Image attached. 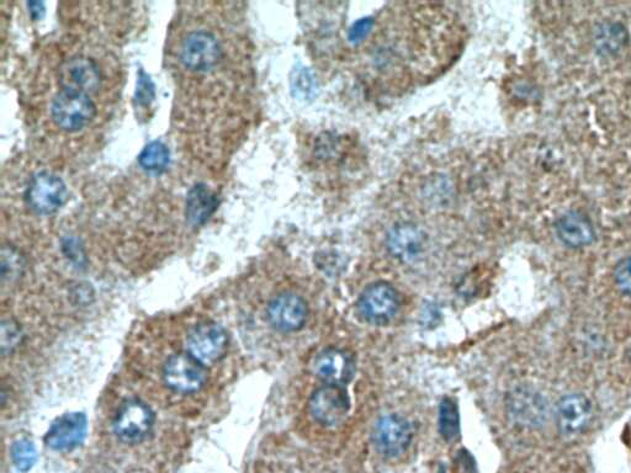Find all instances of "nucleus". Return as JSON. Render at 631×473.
<instances>
[{
    "mask_svg": "<svg viewBox=\"0 0 631 473\" xmlns=\"http://www.w3.org/2000/svg\"><path fill=\"white\" fill-rule=\"evenodd\" d=\"M153 99V85L150 78L141 72L139 87H137V102L140 104H150Z\"/></svg>",
    "mask_w": 631,
    "mask_h": 473,
    "instance_id": "a878e982",
    "label": "nucleus"
},
{
    "mask_svg": "<svg viewBox=\"0 0 631 473\" xmlns=\"http://www.w3.org/2000/svg\"><path fill=\"white\" fill-rule=\"evenodd\" d=\"M461 41L458 23L440 5H397L375 19L362 44H367L364 77L386 90H404L447 68L458 55Z\"/></svg>",
    "mask_w": 631,
    "mask_h": 473,
    "instance_id": "f257e3e1",
    "label": "nucleus"
},
{
    "mask_svg": "<svg viewBox=\"0 0 631 473\" xmlns=\"http://www.w3.org/2000/svg\"><path fill=\"white\" fill-rule=\"evenodd\" d=\"M58 76L63 89L84 94L97 92L102 81L98 66L87 57H72L63 62Z\"/></svg>",
    "mask_w": 631,
    "mask_h": 473,
    "instance_id": "4468645a",
    "label": "nucleus"
},
{
    "mask_svg": "<svg viewBox=\"0 0 631 473\" xmlns=\"http://www.w3.org/2000/svg\"><path fill=\"white\" fill-rule=\"evenodd\" d=\"M21 270H23V264H21L20 255L15 252L14 249L4 247L2 253L3 285L5 286L7 283L12 284L14 281H17Z\"/></svg>",
    "mask_w": 631,
    "mask_h": 473,
    "instance_id": "4be33fe9",
    "label": "nucleus"
},
{
    "mask_svg": "<svg viewBox=\"0 0 631 473\" xmlns=\"http://www.w3.org/2000/svg\"><path fill=\"white\" fill-rule=\"evenodd\" d=\"M163 382L178 395H193L204 389L208 369L188 353L169 356L162 369Z\"/></svg>",
    "mask_w": 631,
    "mask_h": 473,
    "instance_id": "f03ea898",
    "label": "nucleus"
},
{
    "mask_svg": "<svg viewBox=\"0 0 631 473\" xmlns=\"http://www.w3.org/2000/svg\"><path fill=\"white\" fill-rule=\"evenodd\" d=\"M215 196L205 186H196L188 196L187 216L193 225H201L215 209Z\"/></svg>",
    "mask_w": 631,
    "mask_h": 473,
    "instance_id": "6ab92c4d",
    "label": "nucleus"
},
{
    "mask_svg": "<svg viewBox=\"0 0 631 473\" xmlns=\"http://www.w3.org/2000/svg\"><path fill=\"white\" fill-rule=\"evenodd\" d=\"M614 280L618 289L631 297V257L620 260L614 270Z\"/></svg>",
    "mask_w": 631,
    "mask_h": 473,
    "instance_id": "b1692460",
    "label": "nucleus"
},
{
    "mask_svg": "<svg viewBox=\"0 0 631 473\" xmlns=\"http://www.w3.org/2000/svg\"><path fill=\"white\" fill-rule=\"evenodd\" d=\"M556 425L565 435H576L585 432L592 419L590 400L581 393H570L561 398L556 405Z\"/></svg>",
    "mask_w": 631,
    "mask_h": 473,
    "instance_id": "ddd939ff",
    "label": "nucleus"
},
{
    "mask_svg": "<svg viewBox=\"0 0 631 473\" xmlns=\"http://www.w3.org/2000/svg\"><path fill=\"white\" fill-rule=\"evenodd\" d=\"M400 297L394 286L376 283L362 292L358 301V310L363 320L374 326H385L397 315Z\"/></svg>",
    "mask_w": 631,
    "mask_h": 473,
    "instance_id": "0eeeda50",
    "label": "nucleus"
},
{
    "mask_svg": "<svg viewBox=\"0 0 631 473\" xmlns=\"http://www.w3.org/2000/svg\"><path fill=\"white\" fill-rule=\"evenodd\" d=\"M354 370L352 356L339 349H327L315 361L316 375L326 385H347L353 379Z\"/></svg>",
    "mask_w": 631,
    "mask_h": 473,
    "instance_id": "dca6fc26",
    "label": "nucleus"
},
{
    "mask_svg": "<svg viewBox=\"0 0 631 473\" xmlns=\"http://www.w3.org/2000/svg\"><path fill=\"white\" fill-rule=\"evenodd\" d=\"M19 336L20 334L15 324L10 321L3 322L2 348L4 354L12 352V350L17 347Z\"/></svg>",
    "mask_w": 631,
    "mask_h": 473,
    "instance_id": "393cba45",
    "label": "nucleus"
},
{
    "mask_svg": "<svg viewBox=\"0 0 631 473\" xmlns=\"http://www.w3.org/2000/svg\"><path fill=\"white\" fill-rule=\"evenodd\" d=\"M155 422V413L146 403L129 400L116 412L113 432L125 444H139L151 434Z\"/></svg>",
    "mask_w": 631,
    "mask_h": 473,
    "instance_id": "20e7f679",
    "label": "nucleus"
},
{
    "mask_svg": "<svg viewBox=\"0 0 631 473\" xmlns=\"http://www.w3.org/2000/svg\"><path fill=\"white\" fill-rule=\"evenodd\" d=\"M222 57L217 37L208 30H192L183 37L179 46V60L190 71L208 72Z\"/></svg>",
    "mask_w": 631,
    "mask_h": 473,
    "instance_id": "7ed1b4c3",
    "label": "nucleus"
},
{
    "mask_svg": "<svg viewBox=\"0 0 631 473\" xmlns=\"http://www.w3.org/2000/svg\"><path fill=\"white\" fill-rule=\"evenodd\" d=\"M94 115L95 105L88 94L62 89L52 100V120L61 130H81L89 124Z\"/></svg>",
    "mask_w": 631,
    "mask_h": 473,
    "instance_id": "39448f33",
    "label": "nucleus"
},
{
    "mask_svg": "<svg viewBox=\"0 0 631 473\" xmlns=\"http://www.w3.org/2000/svg\"><path fill=\"white\" fill-rule=\"evenodd\" d=\"M139 162L141 167L150 172H163L169 164V151L162 142H152L143 148Z\"/></svg>",
    "mask_w": 631,
    "mask_h": 473,
    "instance_id": "412c9836",
    "label": "nucleus"
},
{
    "mask_svg": "<svg viewBox=\"0 0 631 473\" xmlns=\"http://www.w3.org/2000/svg\"><path fill=\"white\" fill-rule=\"evenodd\" d=\"M87 433V419L82 413L65 414L51 425L46 443L56 451H70L82 444Z\"/></svg>",
    "mask_w": 631,
    "mask_h": 473,
    "instance_id": "2eb2a0df",
    "label": "nucleus"
},
{
    "mask_svg": "<svg viewBox=\"0 0 631 473\" xmlns=\"http://www.w3.org/2000/svg\"><path fill=\"white\" fill-rule=\"evenodd\" d=\"M511 413L519 424L537 427L545 422L548 416V403L540 393L522 389L512 395Z\"/></svg>",
    "mask_w": 631,
    "mask_h": 473,
    "instance_id": "f3484780",
    "label": "nucleus"
},
{
    "mask_svg": "<svg viewBox=\"0 0 631 473\" xmlns=\"http://www.w3.org/2000/svg\"><path fill=\"white\" fill-rule=\"evenodd\" d=\"M35 449L29 441H18L13 448V459L19 470H29L35 462Z\"/></svg>",
    "mask_w": 631,
    "mask_h": 473,
    "instance_id": "5701e85b",
    "label": "nucleus"
},
{
    "mask_svg": "<svg viewBox=\"0 0 631 473\" xmlns=\"http://www.w3.org/2000/svg\"><path fill=\"white\" fill-rule=\"evenodd\" d=\"M26 200L37 214H53L65 203L66 186L55 174H37L26 190Z\"/></svg>",
    "mask_w": 631,
    "mask_h": 473,
    "instance_id": "9b49d317",
    "label": "nucleus"
},
{
    "mask_svg": "<svg viewBox=\"0 0 631 473\" xmlns=\"http://www.w3.org/2000/svg\"><path fill=\"white\" fill-rule=\"evenodd\" d=\"M439 433L444 440L453 441L460 434L459 408L452 398H443L439 406Z\"/></svg>",
    "mask_w": 631,
    "mask_h": 473,
    "instance_id": "aec40b11",
    "label": "nucleus"
},
{
    "mask_svg": "<svg viewBox=\"0 0 631 473\" xmlns=\"http://www.w3.org/2000/svg\"><path fill=\"white\" fill-rule=\"evenodd\" d=\"M270 326L283 333L298 332L305 326L309 308L294 292H281L269 302L267 310Z\"/></svg>",
    "mask_w": 631,
    "mask_h": 473,
    "instance_id": "9d476101",
    "label": "nucleus"
},
{
    "mask_svg": "<svg viewBox=\"0 0 631 473\" xmlns=\"http://www.w3.org/2000/svg\"><path fill=\"white\" fill-rule=\"evenodd\" d=\"M187 353L205 366L214 365L224 358L227 352L228 337L225 328L215 322H203L190 329L187 340Z\"/></svg>",
    "mask_w": 631,
    "mask_h": 473,
    "instance_id": "423d86ee",
    "label": "nucleus"
},
{
    "mask_svg": "<svg viewBox=\"0 0 631 473\" xmlns=\"http://www.w3.org/2000/svg\"><path fill=\"white\" fill-rule=\"evenodd\" d=\"M458 454V461H456L455 464L459 467V471H461V473H475V461L473 457L469 455L470 453L463 450Z\"/></svg>",
    "mask_w": 631,
    "mask_h": 473,
    "instance_id": "bb28decb",
    "label": "nucleus"
},
{
    "mask_svg": "<svg viewBox=\"0 0 631 473\" xmlns=\"http://www.w3.org/2000/svg\"><path fill=\"white\" fill-rule=\"evenodd\" d=\"M386 246L392 257L404 263H412L426 251L427 236L420 227L412 223H399L389 231Z\"/></svg>",
    "mask_w": 631,
    "mask_h": 473,
    "instance_id": "f8f14e48",
    "label": "nucleus"
},
{
    "mask_svg": "<svg viewBox=\"0 0 631 473\" xmlns=\"http://www.w3.org/2000/svg\"><path fill=\"white\" fill-rule=\"evenodd\" d=\"M412 438V425L407 419L396 414L381 417L375 424L373 443L378 453L383 456L397 457L404 454Z\"/></svg>",
    "mask_w": 631,
    "mask_h": 473,
    "instance_id": "1a4fd4ad",
    "label": "nucleus"
},
{
    "mask_svg": "<svg viewBox=\"0 0 631 473\" xmlns=\"http://www.w3.org/2000/svg\"><path fill=\"white\" fill-rule=\"evenodd\" d=\"M351 400L343 386L325 385L314 392L310 400V413L317 423L337 427L347 418Z\"/></svg>",
    "mask_w": 631,
    "mask_h": 473,
    "instance_id": "6e6552de",
    "label": "nucleus"
},
{
    "mask_svg": "<svg viewBox=\"0 0 631 473\" xmlns=\"http://www.w3.org/2000/svg\"><path fill=\"white\" fill-rule=\"evenodd\" d=\"M556 233L562 243L572 248L586 247L595 238L590 220L580 212H567L556 223Z\"/></svg>",
    "mask_w": 631,
    "mask_h": 473,
    "instance_id": "a211bd4d",
    "label": "nucleus"
}]
</instances>
